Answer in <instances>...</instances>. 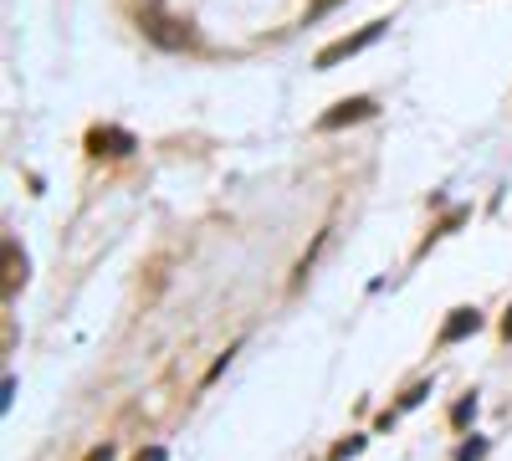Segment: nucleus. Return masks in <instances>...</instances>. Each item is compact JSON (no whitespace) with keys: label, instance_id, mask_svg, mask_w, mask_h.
Returning <instances> with one entry per match:
<instances>
[{"label":"nucleus","instance_id":"obj_6","mask_svg":"<svg viewBox=\"0 0 512 461\" xmlns=\"http://www.w3.org/2000/svg\"><path fill=\"white\" fill-rule=\"evenodd\" d=\"M21 282H26V257L16 251V241H6V298H16Z\"/></svg>","mask_w":512,"mask_h":461},{"label":"nucleus","instance_id":"obj_5","mask_svg":"<svg viewBox=\"0 0 512 461\" xmlns=\"http://www.w3.org/2000/svg\"><path fill=\"white\" fill-rule=\"evenodd\" d=\"M477 328H482V313L477 308H456L446 318V328H441V344H456V339H466V333H477Z\"/></svg>","mask_w":512,"mask_h":461},{"label":"nucleus","instance_id":"obj_9","mask_svg":"<svg viewBox=\"0 0 512 461\" xmlns=\"http://www.w3.org/2000/svg\"><path fill=\"white\" fill-rule=\"evenodd\" d=\"M482 456V441H472V446H461V461H477Z\"/></svg>","mask_w":512,"mask_h":461},{"label":"nucleus","instance_id":"obj_1","mask_svg":"<svg viewBox=\"0 0 512 461\" xmlns=\"http://www.w3.org/2000/svg\"><path fill=\"white\" fill-rule=\"evenodd\" d=\"M384 26H390V21H369L364 31H354V36H338V41H328V47L313 57L318 67H338V62H349V57H359L364 47H374V41L384 36Z\"/></svg>","mask_w":512,"mask_h":461},{"label":"nucleus","instance_id":"obj_12","mask_svg":"<svg viewBox=\"0 0 512 461\" xmlns=\"http://www.w3.org/2000/svg\"><path fill=\"white\" fill-rule=\"evenodd\" d=\"M502 333H507V339H512V308H507V318H502Z\"/></svg>","mask_w":512,"mask_h":461},{"label":"nucleus","instance_id":"obj_4","mask_svg":"<svg viewBox=\"0 0 512 461\" xmlns=\"http://www.w3.org/2000/svg\"><path fill=\"white\" fill-rule=\"evenodd\" d=\"M88 149L93 154H128V149H134V134H128V129H93Z\"/></svg>","mask_w":512,"mask_h":461},{"label":"nucleus","instance_id":"obj_11","mask_svg":"<svg viewBox=\"0 0 512 461\" xmlns=\"http://www.w3.org/2000/svg\"><path fill=\"white\" fill-rule=\"evenodd\" d=\"M328 6H333V0H318V6H313V11H308V16H323V11H328Z\"/></svg>","mask_w":512,"mask_h":461},{"label":"nucleus","instance_id":"obj_8","mask_svg":"<svg viewBox=\"0 0 512 461\" xmlns=\"http://www.w3.org/2000/svg\"><path fill=\"white\" fill-rule=\"evenodd\" d=\"M134 461H169V456H164V451H159V446H149V451H139V456H134Z\"/></svg>","mask_w":512,"mask_h":461},{"label":"nucleus","instance_id":"obj_3","mask_svg":"<svg viewBox=\"0 0 512 461\" xmlns=\"http://www.w3.org/2000/svg\"><path fill=\"white\" fill-rule=\"evenodd\" d=\"M144 36H149V41H159V47H169V52H175V47H185V41H190V26L169 21V16H159V11H149V16H144Z\"/></svg>","mask_w":512,"mask_h":461},{"label":"nucleus","instance_id":"obj_10","mask_svg":"<svg viewBox=\"0 0 512 461\" xmlns=\"http://www.w3.org/2000/svg\"><path fill=\"white\" fill-rule=\"evenodd\" d=\"M88 461H113V451H108V446H103V451H93V456H88Z\"/></svg>","mask_w":512,"mask_h":461},{"label":"nucleus","instance_id":"obj_7","mask_svg":"<svg viewBox=\"0 0 512 461\" xmlns=\"http://www.w3.org/2000/svg\"><path fill=\"white\" fill-rule=\"evenodd\" d=\"M472 415H477V400H461V405H456V415H451V421H456V426H466V421H472Z\"/></svg>","mask_w":512,"mask_h":461},{"label":"nucleus","instance_id":"obj_2","mask_svg":"<svg viewBox=\"0 0 512 461\" xmlns=\"http://www.w3.org/2000/svg\"><path fill=\"white\" fill-rule=\"evenodd\" d=\"M379 108H374V98H344V103H333L323 118H318V129H344V123H364V118H374Z\"/></svg>","mask_w":512,"mask_h":461}]
</instances>
